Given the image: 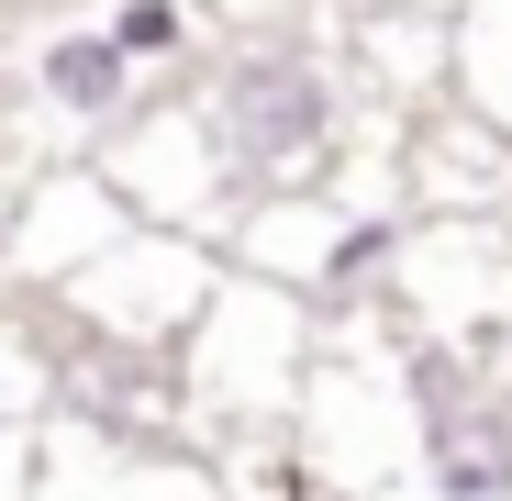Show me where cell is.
I'll return each mask as SVG.
<instances>
[{
    "label": "cell",
    "instance_id": "6da1fadb",
    "mask_svg": "<svg viewBox=\"0 0 512 501\" xmlns=\"http://www.w3.org/2000/svg\"><path fill=\"white\" fill-rule=\"evenodd\" d=\"M190 112L212 134V167H223L234 212L334 190L346 134H357V101H346V78H334V56L312 34H245V45H223L190 78Z\"/></svg>",
    "mask_w": 512,
    "mask_h": 501
},
{
    "label": "cell",
    "instance_id": "7a4b0ae2",
    "mask_svg": "<svg viewBox=\"0 0 512 501\" xmlns=\"http://www.w3.org/2000/svg\"><path fill=\"white\" fill-rule=\"evenodd\" d=\"M301 390H312V301L223 268L212 312L179 346V401L201 424H279V412H301Z\"/></svg>",
    "mask_w": 512,
    "mask_h": 501
},
{
    "label": "cell",
    "instance_id": "3957f363",
    "mask_svg": "<svg viewBox=\"0 0 512 501\" xmlns=\"http://www.w3.org/2000/svg\"><path fill=\"white\" fill-rule=\"evenodd\" d=\"M212 290H223V257H212V245L134 223L90 279L56 290V323L78 334V346H112V357H156V368H179V346H190V323L212 312Z\"/></svg>",
    "mask_w": 512,
    "mask_h": 501
},
{
    "label": "cell",
    "instance_id": "277c9868",
    "mask_svg": "<svg viewBox=\"0 0 512 501\" xmlns=\"http://www.w3.org/2000/svg\"><path fill=\"white\" fill-rule=\"evenodd\" d=\"M390 368L412 401V501H512V390L390 323Z\"/></svg>",
    "mask_w": 512,
    "mask_h": 501
},
{
    "label": "cell",
    "instance_id": "5b68a950",
    "mask_svg": "<svg viewBox=\"0 0 512 501\" xmlns=\"http://www.w3.org/2000/svg\"><path fill=\"white\" fill-rule=\"evenodd\" d=\"M23 90H34V112H45L67 145H112V134H134V123L156 112V78L101 34V12H90V23H56V34L23 56Z\"/></svg>",
    "mask_w": 512,
    "mask_h": 501
},
{
    "label": "cell",
    "instance_id": "8992f818",
    "mask_svg": "<svg viewBox=\"0 0 512 501\" xmlns=\"http://www.w3.org/2000/svg\"><path fill=\"white\" fill-rule=\"evenodd\" d=\"M123 234H134V212H123V190L101 167H56V179H34L23 212H12V279L67 290V279H90Z\"/></svg>",
    "mask_w": 512,
    "mask_h": 501
},
{
    "label": "cell",
    "instance_id": "52a82bcc",
    "mask_svg": "<svg viewBox=\"0 0 512 501\" xmlns=\"http://www.w3.org/2000/svg\"><path fill=\"white\" fill-rule=\"evenodd\" d=\"M446 67H457L468 123L512 156V0H468V12H457V34H446Z\"/></svg>",
    "mask_w": 512,
    "mask_h": 501
},
{
    "label": "cell",
    "instance_id": "ba28073f",
    "mask_svg": "<svg viewBox=\"0 0 512 501\" xmlns=\"http://www.w3.org/2000/svg\"><path fill=\"white\" fill-rule=\"evenodd\" d=\"M101 34H112L145 78H179L212 23H201V0H101Z\"/></svg>",
    "mask_w": 512,
    "mask_h": 501
},
{
    "label": "cell",
    "instance_id": "9c48e42d",
    "mask_svg": "<svg viewBox=\"0 0 512 501\" xmlns=\"http://www.w3.org/2000/svg\"><path fill=\"white\" fill-rule=\"evenodd\" d=\"M45 401H56V368H45L34 346H12V334H0V468H34V457H45V446H34Z\"/></svg>",
    "mask_w": 512,
    "mask_h": 501
}]
</instances>
